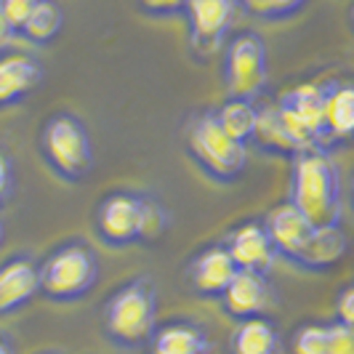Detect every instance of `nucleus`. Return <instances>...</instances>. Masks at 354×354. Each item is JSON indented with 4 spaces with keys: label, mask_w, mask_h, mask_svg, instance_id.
<instances>
[{
    "label": "nucleus",
    "mask_w": 354,
    "mask_h": 354,
    "mask_svg": "<svg viewBox=\"0 0 354 354\" xmlns=\"http://www.w3.org/2000/svg\"><path fill=\"white\" fill-rule=\"evenodd\" d=\"M0 354H17L14 352V346H11L6 338H0Z\"/></svg>",
    "instance_id": "2f4dec72"
},
{
    "label": "nucleus",
    "mask_w": 354,
    "mask_h": 354,
    "mask_svg": "<svg viewBox=\"0 0 354 354\" xmlns=\"http://www.w3.org/2000/svg\"><path fill=\"white\" fill-rule=\"evenodd\" d=\"M224 248L237 269L264 272V274L269 272V266L274 264V256H277L261 221H245V224L234 227Z\"/></svg>",
    "instance_id": "9b49d317"
},
{
    "label": "nucleus",
    "mask_w": 354,
    "mask_h": 354,
    "mask_svg": "<svg viewBox=\"0 0 354 354\" xmlns=\"http://www.w3.org/2000/svg\"><path fill=\"white\" fill-rule=\"evenodd\" d=\"M322 128L325 142H349L354 133V88L346 80L322 83Z\"/></svg>",
    "instance_id": "2eb2a0df"
},
{
    "label": "nucleus",
    "mask_w": 354,
    "mask_h": 354,
    "mask_svg": "<svg viewBox=\"0 0 354 354\" xmlns=\"http://www.w3.org/2000/svg\"><path fill=\"white\" fill-rule=\"evenodd\" d=\"M328 354H354V328L330 322L328 325Z\"/></svg>",
    "instance_id": "bb28decb"
},
{
    "label": "nucleus",
    "mask_w": 354,
    "mask_h": 354,
    "mask_svg": "<svg viewBox=\"0 0 354 354\" xmlns=\"http://www.w3.org/2000/svg\"><path fill=\"white\" fill-rule=\"evenodd\" d=\"M64 27V11L59 3L53 0H37L35 11L30 14V19L24 21V27L19 30L27 40H32L37 46L51 43L53 37L62 32Z\"/></svg>",
    "instance_id": "4be33fe9"
},
{
    "label": "nucleus",
    "mask_w": 354,
    "mask_h": 354,
    "mask_svg": "<svg viewBox=\"0 0 354 354\" xmlns=\"http://www.w3.org/2000/svg\"><path fill=\"white\" fill-rule=\"evenodd\" d=\"M221 299H224V309L237 322L250 317H264V312L272 304V285L264 272L237 269V274L232 277Z\"/></svg>",
    "instance_id": "9d476101"
},
{
    "label": "nucleus",
    "mask_w": 354,
    "mask_h": 354,
    "mask_svg": "<svg viewBox=\"0 0 354 354\" xmlns=\"http://www.w3.org/2000/svg\"><path fill=\"white\" fill-rule=\"evenodd\" d=\"M346 253V234L341 230V224L333 227H315L309 240L304 243L299 256L293 259V264L309 272H325L333 264H338Z\"/></svg>",
    "instance_id": "6ab92c4d"
},
{
    "label": "nucleus",
    "mask_w": 354,
    "mask_h": 354,
    "mask_svg": "<svg viewBox=\"0 0 354 354\" xmlns=\"http://www.w3.org/2000/svg\"><path fill=\"white\" fill-rule=\"evenodd\" d=\"M14 195V171H11V158L0 149V205Z\"/></svg>",
    "instance_id": "c756f323"
},
{
    "label": "nucleus",
    "mask_w": 354,
    "mask_h": 354,
    "mask_svg": "<svg viewBox=\"0 0 354 354\" xmlns=\"http://www.w3.org/2000/svg\"><path fill=\"white\" fill-rule=\"evenodd\" d=\"M243 3L250 14L264 19H285L306 6V0H243Z\"/></svg>",
    "instance_id": "393cba45"
},
{
    "label": "nucleus",
    "mask_w": 354,
    "mask_h": 354,
    "mask_svg": "<svg viewBox=\"0 0 354 354\" xmlns=\"http://www.w3.org/2000/svg\"><path fill=\"white\" fill-rule=\"evenodd\" d=\"M40 293L53 301H77L99 280V259L86 243H67L37 266Z\"/></svg>",
    "instance_id": "20e7f679"
},
{
    "label": "nucleus",
    "mask_w": 354,
    "mask_h": 354,
    "mask_svg": "<svg viewBox=\"0 0 354 354\" xmlns=\"http://www.w3.org/2000/svg\"><path fill=\"white\" fill-rule=\"evenodd\" d=\"M333 309H336V322L354 328V288L352 285L341 288V293L336 296V306H333Z\"/></svg>",
    "instance_id": "cd10ccee"
},
{
    "label": "nucleus",
    "mask_w": 354,
    "mask_h": 354,
    "mask_svg": "<svg viewBox=\"0 0 354 354\" xmlns=\"http://www.w3.org/2000/svg\"><path fill=\"white\" fill-rule=\"evenodd\" d=\"M158 328V293L147 277L120 285L104 306V330L120 346H142Z\"/></svg>",
    "instance_id": "f03ea898"
},
{
    "label": "nucleus",
    "mask_w": 354,
    "mask_h": 354,
    "mask_svg": "<svg viewBox=\"0 0 354 354\" xmlns=\"http://www.w3.org/2000/svg\"><path fill=\"white\" fill-rule=\"evenodd\" d=\"M96 227L109 245H131L142 237V195L112 192L96 208Z\"/></svg>",
    "instance_id": "1a4fd4ad"
},
{
    "label": "nucleus",
    "mask_w": 354,
    "mask_h": 354,
    "mask_svg": "<svg viewBox=\"0 0 354 354\" xmlns=\"http://www.w3.org/2000/svg\"><path fill=\"white\" fill-rule=\"evenodd\" d=\"M293 354H328V325L306 322L293 336Z\"/></svg>",
    "instance_id": "b1692460"
},
{
    "label": "nucleus",
    "mask_w": 354,
    "mask_h": 354,
    "mask_svg": "<svg viewBox=\"0 0 354 354\" xmlns=\"http://www.w3.org/2000/svg\"><path fill=\"white\" fill-rule=\"evenodd\" d=\"M11 35H14V30L8 27V21H6L3 11H0V46H6V43L11 40Z\"/></svg>",
    "instance_id": "7c9ffc66"
},
{
    "label": "nucleus",
    "mask_w": 354,
    "mask_h": 354,
    "mask_svg": "<svg viewBox=\"0 0 354 354\" xmlns=\"http://www.w3.org/2000/svg\"><path fill=\"white\" fill-rule=\"evenodd\" d=\"M250 142L283 158H296L299 152H309V147L293 133V128L285 123V118L274 104L256 106V125H253Z\"/></svg>",
    "instance_id": "f3484780"
},
{
    "label": "nucleus",
    "mask_w": 354,
    "mask_h": 354,
    "mask_svg": "<svg viewBox=\"0 0 354 354\" xmlns=\"http://www.w3.org/2000/svg\"><path fill=\"white\" fill-rule=\"evenodd\" d=\"M40 149L48 165L67 181H83L93 168V144L88 128L70 112H59L46 120L40 133Z\"/></svg>",
    "instance_id": "7ed1b4c3"
},
{
    "label": "nucleus",
    "mask_w": 354,
    "mask_h": 354,
    "mask_svg": "<svg viewBox=\"0 0 354 354\" xmlns=\"http://www.w3.org/2000/svg\"><path fill=\"white\" fill-rule=\"evenodd\" d=\"M147 14H155V17H171L187 8V0H139Z\"/></svg>",
    "instance_id": "c85d7f7f"
},
{
    "label": "nucleus",
    "mask_w": 354,
    "mask_h": 354,
    "mask_svg": "<svg viewBox=\"0 0 354 354\" xmlns=\"http://www.w3.org/2000/svg\"><path fill=\"white\" fill-rule=\"evenodd\" d=\"M227 88L234 99L253 102L269 80V62H266V46L259 32L243 30L230 40L227 46V64H224Z\"/></svg>",
    "instance_id": "423d86ee"
},
{
    "label": "nucleus",
    "mask_w": 354,
    "mask_h": 354,
    "mask_svg": "<svg viewBox=\"0 0 354 354\" xmlns=\"http://www.w3.org/2000/svg\"><path fill=\"white\" fill-rule=\"evenodd\" d=\"M234 274H237V266L224 245L200 250L189 261V283L203 299H221Z\"/></svg>",
    "instance_id": "ddd939ff"
},
{
    "label": "nucleus",
    "mask_w": 354,
    "mask_h": 354,
    "mask_svg": "<svg viewBox=\"0 0 354 354\" xmlns=\"http://www.w3.org/2000/svg\"><path fill=\"white\" fill-rule=\"evenodd\" d=\"M216 123L224 128V133L232 136L234 142L245 144L253 136V125H256V104L248 99H234L230 96L224 104L213 112Z\"/></svg>",
    "instance_id": "412c9836"
},
{
    "label": "nucleus",
    "mask_w": 354,
    "mask_h": 354,
    "mask_svg": "<svg viewBox=\"0 0 354 354\" xmlns=\"http://www.w3.org/2000/svg\"><path fill=\"white\" fill-rule=\"evenodd\" d=\"M187 21L192 48L203 56L216 53L237 19V0H187Z\"/></svg>",
    "instance_id": "6e6552de"
},
{
    "label": "nucleus",
    "mask_w": 354,
    "mask_h": 354,
    "mask_svg": "<svg viewBox=\"0 0 354 354\" xmlns=\"http://www.w3.org/2000/svg\"><path fill=\"white\" fill-rule=\"evenodd\" d=\"M264 230L274 245V253L285 256L288 261H293L304 248V243L309 240V234L315 230V224H309V218L301 211H296L290 203H283L277 208H272L264 221Z\"/></svg>",
    "instance_id": "4468645a"
},
{
    "label": "nucleus",
    "mask_w": 354,
    "mask_h": 354,
    "mask_svg": "<svg viewBox=\"0 0 354 354\" xmlns=\"http://www.w3.org/2000/svg\"><path fill=\"white\" fill-rule=\"evenodd\" d=\"M168 230V213L158 200L142 195V237L139 243H155Z\"/></svg>",
    "instance_id": "5701e85b"
},
{
    "label": "nucleus",
    "mask_w": 354,
    "mask_h": 354,
    "mask_svg": "<svg viewBox=\"0 0 354 354\" xmlns=\"http://www.w3.org/2000/svg\"><path fill=\"white\" fill-rule=\"evenodd\" d=\"M149 354H211L213 344L208 333L189 319L162 322L149 336Z\"/></svg>",
    "instance_id": "dca6fc26"
},
{
    "label": "nucleus",
    "mask_w": 354,
    "mask_h": 354,
    "mask_svg": "<svg viewBox=\"0 0 354 354\" xmlns=\"http://www.w3.org/2000/svg\"><path fill=\"white\" fill-rule=\"evenodd\" d=\"M43 83V67L32 56H3L0 59V106H11L27 99Z\"/></svg>",
    "instance_id": "a211bd4d"
},
{
    "label": "nucleus",
    "mask_w": 354,
    "mask_h": 354,
    "mask_svg": "<svg viewBox=\"0 0 354 354\" xmlns=\"http://www.w3.org/2000/svg\"><path fill=\"white\" fill-rule=\"evenodd\" d=\"M3 237H6V227H3V218H0V243H3Z\"/></svg>",
    "instance_id": "473e14b6"
},
{
    "label": "nucleus",
    "mask_w": 354,
    "mask_h": 354,
    "mask_svg": "<svg viewBox=\"0 0 354 354\" xmlns=\"http://www.w3.org/2000/svg\"><path fill=\"white\" fill-rule=\"evenodd\" d=\"M285 118V123L293 128V133L309 149H322L325 128H322V86L317 83H299L293 88L280 93L274 102Z\"/></svg>",
    "instance_id": "0eeeda50"
},
{
    "label": "nucleus",
    "mask_w": 354,
    "mask_h": 354,
    "mask_svg": "<svg viewBox=\"0 0 354 354\" xmlns=\"http://www.w3.org/2000/svg\"><path fill=\"white\" fill-rule=\"evenodd\" d=\"M230 354H283V336L272 319H240L232 330Z\"/></svg>",
    "instance_id": "aec40b11"
},
{
    "label": "nucleus",
    "mask_w": 354,
    "mask_h": 354,
    "mask_svg": "<svg viewBox=\"0 0 354 354\" xmlns=\"http://www.w3.org/2000/svg\"><path fill=\"white\" fill-rule=\"evenodd\" d=\"M40 293L37 264L30 256H14L0 264V315H11Z\"/></svg>",
    "instance_id": "f8f14e48"
},
{
    "label": "nucleus",
    "mask_w": 354,
    "mask_h": 354,
    "mask_svg": "<svg viewBox=\"0 0 354 354\" xmlns=\"http://www.w3.org/2000/svg\"><path fill=\"white\" fill-rule=\"evenodd\" d=\"M290 171V205L315 227L341 224V174L322 149L299 152Z\"/></svg>",
    "instance_id": "f257e3e1"
},
{
    "label": "nucleus",
    "mask_w": 354,
    "mask_h": 354,
    "mask_svg": "<svg viewBox=\"0 0 354 354\" xmlns=\"http://www.w3.org/2000/svg\"><path fill=\"white\" fill-rule=\"evenodd\" d=\"M37 0H0V11L8 21V27L19 32L24 27V21L30 19V14L35 11Z\"/></svg>",
    "instance_id": "a878e982"
},
{
    "label": "nucleus",
    "mask_w": 354,
    "mask_h": 354,
    "mask_svg": "<svg viewBox=\"0 0 354 354\" xmlns=\"http://www.w3.org/2000/svg\"><path fill=\"white\" fill-rule=\"evenodd\" d=\"M187 149L195 162L216 181H234L248 165V147L234 142L216 123L213 112H200L187 128Z\"/></svg>",
    "instance_id": "39448f33"
}]
</instances>
